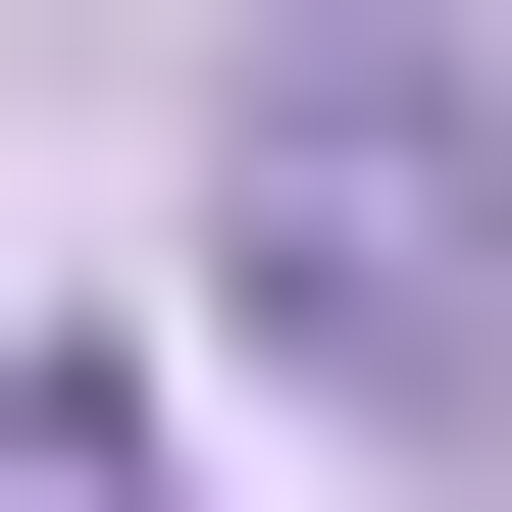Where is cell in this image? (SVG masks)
Wrapping results in <instances>:
<instances>
[{"label": "cell", "mask_w": 512, "mask_h": 512, "mask_svg": "<svg viewBox=\"0 0 512 512\" xmlns=\"http://www.w3.org/2000/svg\"><path fill=\"white\" fill-rule=\"evenodd\" d=\"M0 512H154V359H103V308L0 359Z\"/></svg>", "instance_id": "obj_2"}, {"label": "cell", "mask_w": 512, "mask_h": 512, "mask_svg": "<svg viewBox=\"0 0 512 512\" xmlns=\"http://www.w3.org/2000/svg\"><path fill=\"white\" fill-rule=\"evenodd\" d=\"M205 308L308 359L359 461H512V52H461V0H256V52H205Z\"/></svg>", "instance_id": "obj_1"}]
</instances>
